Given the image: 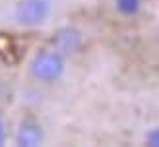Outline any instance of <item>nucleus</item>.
I'll use <instances>...</instances> for the list:
<instances>
[{"label": "nucleus", "instance_id": "nucleus-4", "mask_svg": "<svg viewBox=\"0 0 159 147\" xmlns=\"http://www.w3.org/2000/svg\"><path fill=\"white\" fill-rule=\"evenodd\" d=\"M45 139V130L35 118H23L16 130V145L20 147H37Z\"/></svg>", "mask_w": 159, "mask_h": 147}, {"label": "nucleus", "instance_id": "nucleus-1", "mask_svg": "<svg viewBox=\"0 0 159 147\" xmlns=\"http://www.w3.org/2000/svg\"><path fill=\"white\" fill-rule=\"evenodd\" d=\"M29 76L39 83H57L66 72V56L54 49H43L29 60Z\"/></svg>", "mask_w": 159, "mask_h": 147}, {"label": "nucleus", "instance_id": "nucleus-2", "mask_svg": "<svg viewBox=\"0 0 159 147\" xmlns=\"http://www.w3.org/2000/svg\"><path fill=\"white\" fill-rule=\"evenodd\" d=\"M54 10L52 0H16L12 6V21L23 29H35L51 19Z\"/></svg>", "mask_w": 159, "mask_h": 147}, {"label": "nucleus", "instance_id": "nucleus-5", "mask_svg": "<svg viewBox=\"0 0 159 147\" xmlns=\"http://www.w3.org/2000/svg\"><path fill=\"white\" fill-rule=\"evenodd\" d=\"M115 8L122 15H136L142 8V0H115Z\"/></svg>", "mask_w": 159, "mask_h": 147}, {"label": "nucleus", "instance_id": "nucleus-7", "mask_svg": "<svg viewBox=\"0 0 159 147\" xmlns=\"http://www.w3.org/2000/svg\"><path fill=\"white\" fill-rule=\"evenodd\" d=\"M6 139H8V126H6V122L0 118V147L6 143Z\"/></svg>", "mask_w": 159, "mask_h": 147}, {"label": "nucleus", "instance_id": "nucleus-3", "mask_svg": "<svg viewBox=\"0 0 159 147\" xmlns=\"http://www.w3.org/2000/svg\"><path fill=\"white\" fill-rule=\"evenodd\" d=\"M84 45V35L78 27L72 25H66V27H60L54 31L52 35V49L58 50L60 54H76Z\"/></svg>", "mask_w": 159, "mask_h": 147}, {"label": "nucleus", "instance_id": "nucleus-6", "mask_svg": "<svg viewBox=\"0 0 159 147\" xmlns=\"http://www.w3.org/2000/svg\"><path fill=\"white\" fill-rule=\"evenodd\" d=\"M146 141L148 145H153V147H159V128H152L146 136Z\"/></svg>", "mask_w": 159, "mask_h": 147}]
</instances>
